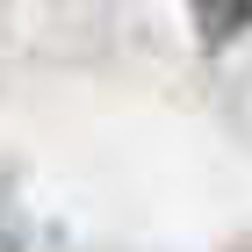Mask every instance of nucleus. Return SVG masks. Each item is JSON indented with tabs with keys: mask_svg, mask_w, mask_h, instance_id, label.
<instances>
[{
	"mask_svg": "<svg viewBox=\"0 0 252 252\" xmlns=\"http://www.w3.org/2000/svg\"><path fill=\"white\" fill-rule=\"evenodd\" d=\"M194 22H202V43H231L252 29V0H188Z\"/></svg>",
	"mask_w": 252,
	"mask_h": 252,
	"instance_id": "f257e3e1",
	"label": "nucleus"
}]
</instances>
